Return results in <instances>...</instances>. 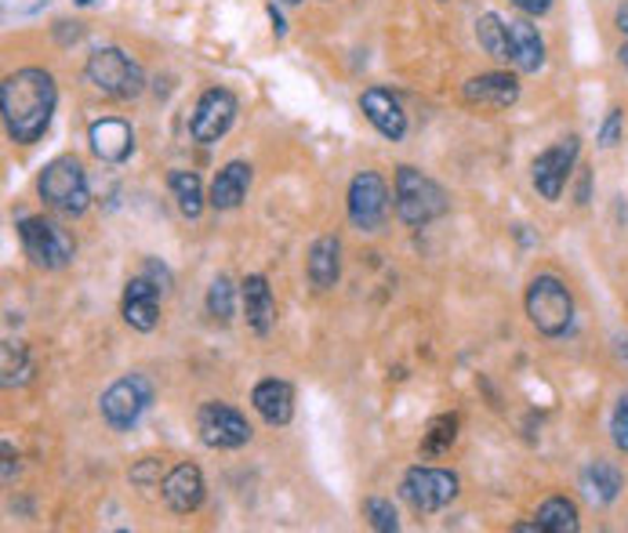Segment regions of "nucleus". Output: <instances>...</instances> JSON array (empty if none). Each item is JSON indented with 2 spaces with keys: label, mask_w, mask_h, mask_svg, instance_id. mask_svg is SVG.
I'll use <instances>...</instances> for the list:
<instances>
[{
  "label": "nucleus",
  "mask_w": 628,
  "mask_h": 533,
  "mask_svg": "<svg viewBox=\"0 0 628 533\" xmlns=\"http://www.w3.org/2000/svg\"><path fill=\"white\" fill-rule=\"evenodd\" d=\"M54 102H59V91H54V77L48 70L26 66V70L4 77L0 109H4V128L11 142L33 145L44 139V131L51 128Z\"/></svg>",
  "instance_id": "nucleus-1"
},
{
  "label": "nucleus",
  "mask_w": 628,
  "mask_h": 533,
  "mask_svg": "<svg viewBox=\"0 0 628 533\" xmlns=\"http://www.w3.org/2000/svg\"><path fill=\"white\" fill-rule=\"evenodd\" d=\"M450 211V200L443 193L440 182H432L429 174H421L418 168H396V214L403 225L421 229L443 218Z\"/></svg>",
  "instance_id": "nucleus-2"
},
{
  "label": "nucleus",
  "mask_w": 628,
  "mask_h": 533,
  "mask_svg": "<svg viewBox=\"0 0 628 533\" xmlns=\"http://www.w3.org/2000/svg\"><path fill=\"white\" fill-rule=\"evenodd\" d=\"M84 77L94 91H102L106 99H139L146 91V73L142 66L131 59L128 51L120 48H99L88 54V66H84Z\"/></svg>",
  "instance_id": "nucleus-3"
},
{
  "label": "nucleus",
  "mask_w": 628,
  "mask_h": 533,
  "mask_svg": "<svg viewBox=\"0 0 628 533\" xmlns=\"http://www.w3.org/2000/svg\"><path fill=\"white\" fill-rule=\"evenodd\" d=\"M40 200L54 208L66 218H80L91 208V189H88V174L80 168L77 157H59L51 160L44 171H40Z\"/></svg>",
  "instance_id": "nucleus-4"
},
{
  "label": "nucleus",
  "mask_w": 628,
  "mask_h": 533,
  "mask_svg": "<svg viewBox=\"0 0 628 533\" xmlns=\"http://www.w3.org/2000/svg\"><path fill=\"white\" fill-rule=\"evenodd\" d=\"M527 316L545 338H559L575 323V298L559 276H535L527 286Z\"/></svg>",
  "instance_id": "nucleus-5"
},
{
  "label": "nucleus",
  "mask_w": 628,
  "mask_h": 533,
  "mask_svg": "<svg viewBox=\"0 0 628 533\" xmlns=\"http://www.w3.org/2000/svg\"><path fill=\"white\" fill-rule=\"evenodd\" d=\"M19 240L37 269H66L77 254L70 232L48 222V218H19Z\"/></svg>",
  "instance_id": "nucleus-6"
},
{
  "label": "nucleus",
  "mask_w": 628,
  "mask_h": 533,
  "mask_svg": "<svg viewBox=\"0 0 628 533\" xmlns=\"http://www.w3.org/2000/svg\"><path fill=\"white\" fill-rule=\"evenodd\" d=\"M149 403H153V385H149V378L124 374L102 392L99 410H102V421L113 432H131L134 421L149 410Z\"/></svg>",
  "instance_id": "nucleus-7"
},
{
  "label": "nucleus",
  "mask_w": 628,
  "mask_h": 533,
  "mask_svg": "<svg viewBox=\"0 0 628 533\" xmlns=\"http://www.w3.org/2000/svg\"><path fill=\"white\" fill-rule=\"evenodd\" d=\"M400 497L411 504L418 515H432V512L447 509V504L458 497V475L447 472V469H426V464H415V469H407V475H403Z\"/></svg>",
  "instance_id": "nucleus-8"
},
{
  "label": "nucleus",
  "mask_w": 628,
  "mask_h": 533,
  "mask_svg": "<svg viewBox=\"0 0 628 533\" xmlns=\"http://www.w3.org/2000/svg\"><path fill=\"white\" fill-rule=\"evenodd\" d=\"M197 432H200V443L211 450H240L251 443L248 418H243L237 406L218 403V400L203 403L197 410Z\"/></svg>",
  "instance_id": "nucleus-9"
},
{
  "label": "nucleus",
  "mask_w": 628,
  "mask_h": 533,
  "mask_svg": "<svg viewBox=\"0 0 628 533\" xmlns=\"http://www.w3.org/2000/svg\"><path fill=\"white\" fill-rule=\"evenodd\" d=\"M389 218V185L378 171H360L349 182V222L360 232H378Z\"/></svg>",
  "instance_id": "nucleus-10"
},
{
  "label": "nucleus",
  "mask_w": 628,
  "mask_h": 533,
  "mask_svg": "<svg viewBox=\"0 0 628 533\" xmlns=\"http://www.w3.org/2000/svg\"><path fill=\"white\" fill-rule=\"evenodd\" d=\"M233 120H237V94L226 88H208L193 109L189 134H193V142H200V145H215L229 128H233Z\"/></svg>",
  "instance_id": "nucleus-11"
},
{
  "label": "nucleus",
  "mask_w": 628,
  "mask_h": 533,
  "mask_svg": "<svg viewBox=\"0 0 628 533\" xmlns=\"http://www.w3.org/2000/svg\"><path fill=\"white\" fill-rule=\"evenodd\" d=\"M578 153H581L578 134H570V139H559L556 145L545 149V153H538L535 171H530V174H535V189L549 203H556L559 197H564V185H567L570 171H575Z\"/></svg>",
  "instance_id": "nucleus-12"
},
{
  "label": "nucleus",
  "mask_w": 628,
  "mask_h": 533,
  "mask_svg": "<svg viewBox=\"0 0 628 533\" xmlns=\"http://www.w3.org/2000/svg\"><path fill=\"white\" fill-rule=\"evenodd\" d=\"M88 145L102 163H124L134 153V128L120 117H102L88 128Z\"/></svg>",
  "instance_id": "nucleus-13"
},
{
  "label": "nucleus",
  "mask_w": 628,
  "mask_h": 533,
  "mask_svg": "<svg viewBox=\"0 0 628 533\" xmlns=\"http://www.w3.org/2000/svg\"><path fill=\"white\" fill-rule=\"evenodd\" d=\"M360 109H363V117L375 124V131L381 134V139L400 142L403 134H407V113H403L400 99H392V91H386V88H367V91L360 94Z\"/></svg>",
  "instance_id": "nucleus-14"
},
{
  "label": "nucleus",
  "mask_w": 628,
  "mask_h": 533,
  "mask_svg": "<svg viewBox=\"0 0 628 533\" xmlns=\"http://www.w3.org/2000/svg\"><path fill=\"white\" fill-rule=\"evenodd\" d=\"M160 291H163V286L157 280H149L146 272L128 283V291H124V320H128L131 331L149 334L160 323Z\"/></svg>",
  "instance_id": "nucleus-15"
},
{
  "label": "nucleus",
  "mask_w": 628,
  "mask_h": 533,
  "mask_svg": "<svg viewBox=\"0 0 628 533\" xmlns=\"http://www.w3.org/2000/svg\"><path fill=\"white\" fill-rule=\"evenodd\" d=\"M160 490H163V501H168L171 512L189 515L203 504V490L208 486H203V472L197 464H175V469L163 475Z\"/></svg>",
  "instance_id": "nucleus-16"
},
{
  "label": "nucleus",
  "mask_w": 628,
  "mask_h": 533,
  "mask_svg": "<svg viewBox=\"0 0 628 533\" xmlns=\"http://www.w3.org/2000/svg\"><path fill=\"white\" fill-rule=\"evenodd\" d=\"M469 105H484V109H509L520 99V80L512 73H480L466 80V88H461Z\"/></svg>",
  "instance_id": "nucleus-17"
},
{
  "label": "nucleus",
  "mask_w": 628,
  "mask_h": 533,
  "mask_svg": "<svg viewBox=\"0 0 628 533\" xmlns=\"http://www.w3.org/2000/svg\"><path fill=\"white\" fill-rule=\"evenodd\" d=\"M251 406L258 410V418L272 429H283L295 418V389L280 378H266L258 381L251 392Z\"/></svg>",
  "instance_id": "nucleus-18"
},
{
  "label": "nucleus",
  "mask_w": 628,
  "mask_h": 533,
  "mask_svg": "<svg viewBox=\"0 0 628 533\" xmlns=\"http://www.w3.org/2000/svg\"><path fill=\"white\" fill-rule=\"evenodd\" d=\"M240 302H243V320L255 334H269L272 323H277V302H272L269 280L266 276H248L240 283Z\"/></svg>",
  "instance_id": "nucleus-19"
},
{
  "label": "nucleus",
  "mask_w": 628,
  "mask_h": 533,
  "mask_svg": "<svg viewBox=\"0 0 628 533\" xmlns=\"http://www.w3.org/2000/svg\"><path fill=\"white\" fill-rule=\"evenodd\" d=\"M509 62L520 73H538L545 66V40L527 19H509Z\"/></svg>",
  "instance_id": "nucleus-20"
},
{
  "label": "nucleus",
  "mask_w": 628,
  "mask_h": 533,
  "mask_svg": "<svg viewBox=\"0 0 628 533\" xmlns=\"http://www.w3.org/2000/svg\"><path fill=\"white\" fill-rule=\"evenodd\" d=\"M248 189H251V163L233 160L215 174L208 203L215 211H233L243 203V197H248Z\"/></svg>",
  "instance_id": "nucleus-21"
},
{
  "label": "nucleus",
  "mask_w": 628,
  "mask_h": 533,
  "mask_svg": "<svg viewBox=\"0 0 628 533\" xmlns=\"http://www.w3.org/2000/svg\"><path fill=\"white\" fill-rule=\"evenodd\" d=\"M309 283L317 291H331L341 276V240L338 237H320L317 243L309 248Z\"/></svg>",
  "instance_id": "nucleus-22"
},
{
  "label": "nucleus",
  "mask_w": 628,
  "mask_h": 533,
  "mask_svg": "<svg viewBox=\"0 0 628 533\" xmlns=\"http://www.w3.org/2000/svg\"><path fill=\"white\" fill-rule=\"evenodd\" d=\"M621 486H625V475L614 461H592L589 469L581 472V490L592 504H610L621 494Z\"/></svg>",
  "instance_id": "nucleus-23"
},
{
  "label": "nucleus",
  "mask_w": 628,
  "mask_h": 533,
  "mask_svg": "<svg viewBox=\"0 0 628 533\" xmlns=\"http://www.w3.org/2000/svg\"><path fill=\"white\" fill-rule=\"evenodd\" d=\"M538 526L541 533H578L581 523H578V509L575 501L567 497H549L538 509Z\"/></svg>",
  "instance_id": "nucleus-24"
},
{
  "label": "nucleus",
  "mask_w": 628,
  "mask_h": 533,
  "mask_svg": "<svg viewBox=\"0 0 628 533\" xmlns=\"http://www.w3.org/2000/svg\"><path fill=\"white\" fill-rule=\"evenodd\" d=\"M168 189H171V197L179 200V211L186 218H200V211H203L200 174H193V171H171L168 174Z\"/></svg>",
  "instance_id": "nucleus-25"
},
{
  "label": "nucleus",
  "mask_w": 628,
  "mask_h": 533,
  "mask_svg": "<svg viewBox=\"0 0 628 533\" xmlns=\"http://www.w3.org/2000/svg\"><path fill=\"white\" fill-rule=\"evenodd\" d=\"M476 40L480 48L498 62H509V22H501V16L487 11V16L476 22Z\"/></svg>",
  "instance_id": "nucleus-26"
},
{
  "label": "nucleus",
  "mask_w": 628,
  "mask_h": 533,
  "mask_svg": "<svg viewBox=\"0 0 628 533\" xmlns=\"http://www.w3.org/2000/svg\"><path fill=\"white\" fill-rule=\"evenodd\" d=\"M458 440V414H440L429 421L426 435H421V457H440Z\"/></svg>",
  "instance_id": "nucleus-27"
},
{
  "label": "nucleus",
  "mask_w": 628,
  "mask_h": 533,
  "mask_svg": "<svg viewBox=\"0 0 628 533\" xmlns=\"http://www.w3.org/2000/svg\"><path fill=\"white\" fill-rule=\"evenodd\" d=\"M208 312H211V320H218V323L233 320V312H237V286L229 283V276H218L208 286Z\"/></svg>",
  "instance_id": "nucleus-28"
},
{
  "label": "nucleus",
  "mask_w": 628,
  "mask_h": 533,
  "mask_svg": "<svg viewBox=\"0 0 628 533\" xmlns=\"http://www.w3.org/2000/svg\"><path fill=\"white\" fill-rule=\"evenodd\" d=\"M4 385L11 389V385H22V381H30V374H33V366H30V360H26V349L22 345H11V341H4Z\"/></svg>",
  "instance_id": "nucleus-29"
},
{
  "label": "nucleus",
  "mask_w": 628,
  "mask_h": 533,
  "mask_svg": "<svg viewBox=\"0 0 628 533\" xmlns=\"http://www.w3.org/2000/svg\"><path fill=\"white\" fill-rule=\"evenodd\" d=\"M363 515L371 519V526L378 533H396V530H400V519H396L392 501H386V497H367L363 501Z\"/></svg>",
  "instance_id": "nucleus-30"
},
{
  "label": "nucleus",
  "mask_w": 628,
  "mask_h": 533,
  "mask_svg": "<svg viewBox=\"0 0 628 533\" xmlns=\"http://www.w3.org/2000/svg\"><path fill=\"white\" fill-rule=\"evenodd\" d=\"M610 440H614V446L621 450V454H628V392L618 400V406H614V418H610Z\"/></svg>",
  "instance_id": "nucleus-31"
},
{
  "label": "nucleus",
  "mask_w": 628,
  "mask_h": 533,
  "mask_svg": "<svg viewBox=\"0 0 628 533\" xmlns=\"http://www.w3.org/2000/svg\"><path fill=\"white\" fill-rule=\"evenodd\" d=\"M621 131H625L621 109H610L607 120H604V128H599V145H604V149H614V145L621 142Z\"/></svg>",
  "instance_id": "nucleus-32"
},
{
  "label": "nucleus",
  "mask_w": 628,
  "mask_h": 533,
  "mask_svg": "<svg viewBox=\"0 0 628 533\" xmlns=\"http://www.w3.org/2000/svg\"><path fill=\"white\" fill-rule=\"evenodd\" d=\"M131 483H139V486H157V483H160V461L146 457L139 469L131 472Z\"/></svg>",
  "instance_id": "nucleus-33"
},
{
  "label": "nucleus",
  "mask_w": 628,
  "mask_h": 533,
  "mask_svg": "<svg viewBox=\"0 0 628 533\" xmlns=\"http://www.w3.org/2000/svg\"><path fill=\"white\" fill-rule=\"evenodd\" d=\"M516 8L524 11V16H545V11L552 8V0H512Z\"/></svg>",
  "instance_id": "nucleus-34"
},
{
  "label": "nucleus",
  "mask_w": 628,
  "mask_h": 533,
  "mask_svg": "<svg viewBox=\"0 0 628 533\" xmlns=\"http://www.w3.org/2000/svg\"><path fill=\"white\" fill-rule=\"evenodd\" d=\"M19 472V464L16 457H11V443H4V483H11V475Z\"/></svg>",
  "instance_id": "nucleus-35"
},
{
  "label": "nucleus",
  "mask_w": 628,
  "mask_h": 533,
  "mask_svg": "<svg viewBox=\"0 0 628 533\" xmlns=\"http://www.w3.org/2000/svg\"><path fill=\"white\" fill-rule=\"evenodd\" d=\"M269 19H272V30H277V37L288 33V26H283V16L277 11V4H269Z\"/></svg>",
  "instance_id": "nucleus-36"
},
{
  "label": "nucleus",
  "mask_w": 628,
  "mask_h": 533,
  "mask_svg": "<svg viewBox=\"0 0 628 533\" xmlns=\"http://www.w3.org/2000/svg\"><path fill=\"white\" fill-rule=\"evenodd\" d=\"M618 30L628 37V4H621V8H618Z\"/></svg>",
  "instance_id": "nucleus-37"
},
{
  "label": "nucleus",
  "mask_w": 628,
  "mask_h": 533,
  "mask_svg": "<svg viewBox=\"0 0 628 533\" xmlns=\"http://www.w3.org/2000/svg\"><path fill=\"white\" fill-rule=\"evenodd\" d=\"M618 59H621V66H628V40L621 44V51H618Z\"/></svg>",
  "instance_id": "nucleus-38"
},
{
  "label": "nucleus",
  "mask_w": 628,
  "mask_h": 533,
  "mask_svg": "<svg viewBox=\"0 0 628 533\" xmlns=\"http://www.w3.org/2000/svg\"><path fill=\"white\" fill-rule=\"evenodd\" d=\"M77 4H80V8H88V4H94V0H77Z\"/></svg>",
  "instance_id": "nucleus-39"
},
{
  "label": "nucleus",
  "mask_w": 628,
  "mask_h": 533,
  "mask_svg": "<svg viewBox=\"0 0 628 533\" xmlns=\"http://www.w3.org/2000/svg\"><path fill=\"white\" fill-rule=\"evenodd\" d=\"M280 4H302V0H280Z\"/></svg>",
  "instance_id": "nucleus-40"
},
{
  "label": "nucleus",
  "mask_w": 628,
  "mask_h": 533,
  "mask_svg": "<svg viewBox=\"0 0 628 533\" xmlns=\"http://www.w3.org/2000/svg\"><path fill=\"white\" fill-rule=\"evenodd\" d=\"M621 345H625V352H628V338H625V341H621Z\"/></svg>",
  "instance_id": "nucleus-41"
}]
</instances>
